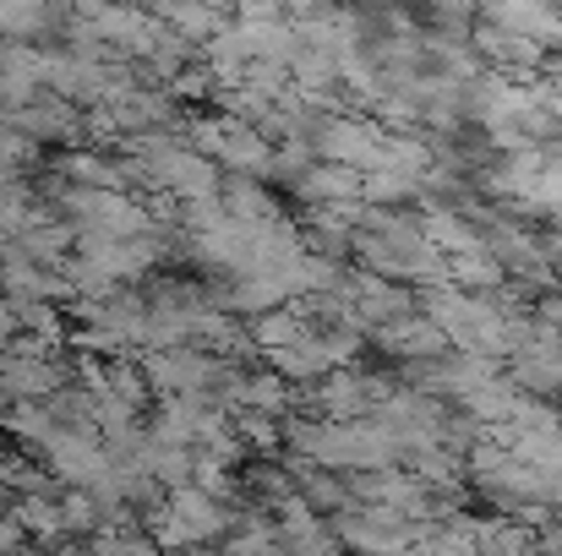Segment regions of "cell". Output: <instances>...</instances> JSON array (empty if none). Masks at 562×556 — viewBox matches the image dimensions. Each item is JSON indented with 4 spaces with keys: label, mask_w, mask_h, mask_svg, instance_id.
<instances>
[{
    "label": "cell",
    "mask_w": 562,
    "mask_h": 556,
    "mask_svg": "<svg viewBox=\"0 0 562 556\" xmlns=\"http://www.w3.org/2000/svg\"><path fill=\"white\" fill-rule=\"evenodd\" d=\"M11 185H16V175H5V170H0V196H5Z\"/></svg>",
    "instance_id": "cell-22"
},
{
    "label": "cell",
    "mask_w": 562,
    "mask_h": 556,
    "mask_svg": "<svg viewBox=\"0 0 562 556\" xmlns=\"http://www.w3.org/2000/svg\"><path fill=\"white\" fill-rule=\"evenodd\" d=\"M536 322L552 328V333L562 339V295H541V300H536Z\"/></svg>",
    "instance_id": "cell-20"
},
{
    "label": "cell",
    "mask_w": 562,
    "mask_h": 556,
    "mask_svg": "<svg viewBox=\"0 0 562 556\" xmlns=\"http://www.w3.org/2000/svg\"><path fill=\"white\" fill-rule=\"evenodd\" d=\"M420 235L437 257H459V251H475L481 246V229L464 218V213H420Z\"/></svg>",
    "instance_id": "cell-11"
},
{
    "label": "cell",
    "mask_w": 562,
    "mask_h": 556,
    "mask_svg": "<svg viewBox=\"0 0 562 556\" xmlns=\"http://www.w3.org/2000/svg\"><path fill=\"white\" fill-rule=\"evenodd\" d=\"M0 436H11V442H22V447L44 453V442L55 436V420H49V409H44V404H11V409L0 415Z\"/></svg>",
    "instance_id": "cell-16"
},
{
    "label": "cell",
    "mask_w": 562,
    "mask_h": 556,
    "mask_svg": "<svg viewBox=\"0 0 562 556\" xmlns=\"http://www.w3.org/2000/svg\"><path fill=\"white\" fill-rule=\"evenodd\" d=\"M328 530L339 535L345 556H393L409 546V524L387 508H345L339 519H328Z\"/></svg>",
    "instance_id": "cell-2"
},
{
    "label": "cell",
    "mask_w": 562,
    "mask_h": 556,
    "mask_svg": "<svg viewBox=\"0 0 562 556\" xmlns=\"http://www.w3.org/2000/svg\"><path fill=\"white\" fill-rule=\"evenodd\" d=\"M475 556H536V535L514 519H475Z\"/></svg>",
    "instance_id": "cell-13"
},
{
    "label": "cell",
    "mask_w": 562,
    "mask_h": 556,
    "mask_svg": "<svg viewBox=\"0 0 562 556\" xmlns=\"http://www.w3.org/2000/svg\"><path fill=\"white\" fill-rule=\"evenodd\" d=\"M514 404H519V387H514L508 376H497V382H486V387L464 393L453 409H459L464 420H475L481 431H497V425H508V420H514Z\"/></svg>",
    "instance_id": "cell-9"
},
{
    "label": "cell",
    "mask_w": 562,
    "mask_h": 556,
    "mask_svg": "<svg viewBox=\"0 0 562 556\" xmlns=\"http://www.w3.org/2000/svg\"><path fill=\"white\" fill-rule=\"evenodd\" d=\"M382 126L376 121H361V115H323L306 137V148L317 154V164H339V170H356L367 175L382 154Z\"/></svg>",
    "instance_id": "cell-1"
},
{
    "label": "cell",
    "mask_w": 562,
    "mask_h": 556,
    "mask_svg": "<svg viewBox=\"0 0 562 556\" xmlns=\"http://www.w3.org/2000/svg\"><path fill=\"white\" fill-rule=\"evenodd\" d=\"M0 458H5V436H0Z\"/></svg>",
    "instance_id": "cell-23"
},
{
    "label": "cell",
    "mask_w": 562,
    "mask_h": 556,
    "mask_svg": "<svg viewBox=\"0 0 562 556\" xmlns=\"http://www.w3.org/2000/svg\"><path fill=\"white\" fill-rule=\"evenodd\" d=\"M66 27V11L38 5V0H0V44H33L44 49L49 33Z\"/></svg>",
    "instance_id": "cell-6"
},
{
    "label": "cell",
    "mask_w": 562,
    "mask_h": 556,
    "mask_svg": "<svg viewBox=\"0 0 562 556\" xmlns=\"http://www.w3.org/2000/svg\"><path fill=\"white\" fill-rule=\"evenodd\" d=\"M16 251L27 257V262H38L44 273H55L71 251H77V229L66 224V218H49V224H33L22 240H16Z\"/></svg>",
    "instance_id": "cell-10"
},
{
    "label": "cell",
    "mask_w": 562,
    "mask_h": 556,
    "mask_svg": "<svg viewBox=\"0 0 562 556\" xmlns=\"http://www.w3.org/2000/svg\"><path fill=\"white\" fill-rule=\"evenodd\" d=\"M262 366L273 371V376H284L290 387H317L323 376H328V350H323V339L306 328L295 344H284V350H273V355H262Z\"/></svg>",
    "instance_id": "cell-8"
},
{
    "label": "cell",
    "mask_w": 562,
    "mask_h": 556,
    "mask_svg": "<svg viewBox=\"0 0 562 556\" xmlns=\"http://www.w3.org/2000/svg\"><path fill=\"white\" fill-rule=\"evenodd\" d=\"M536 556H547V552H536Z\"/></svg>",
    "instance_id": "cell-24"
},
{
    "label": "cell",
    "mask_w": 562,
    "mask_h": 556,
    "mask_svg": "<svg viewBox=\"0 0 562 556\" xmlns=\"http://www.w3.org/2000/svg\"><path fill=\"white\" fill-rule=\"evenodd\" d=\"M5 513H11V524L27 535V546H55V541H66V535H60V502H49V497H16Z\"/></svg>",
    "instance_id": "cell-12"
},
{
    "label": "cell",
    "mask_w": 562,
    "mask_h": 556,
    "mask_svg": "<svg viewBox=\"0 0 562 556\" xmlns=\"http://www.w3.org/2000/svg\"><path fill=\"white\" fill-rule=\"evenodd\" d=\"M475 16H481V22H492V27H503V33H519V38L541 44L547 55H558V44H562V11H558V5H530V0H492V5H481Z\"/></svg>",
    "instance_id": "cell-5"
},
{
    "label": "cell",
    "mask_w": 562,
    "mask_h": 556,
    "mask_svg": "<svg viewBox=\"0 0 562 556\" xmlns=\"http://www.w3.org/2000/svg\"><path fill=\"white\" fill-rule=\"evenodd\" d=\"M448 284H453V290H464V295H492V290L503 284V268L475 246V251L448 257Z\"/></svg>",
    "instance_id": "cell-15"
},
{
    "label": "cell",
    "mask_w": 562,
    "mask_h": 556,
    "mask_svg": "<svg viewBox=\"0 0 562 556\" xmlns=\"http://www.w3.org/2000/svg\"><path fill=\"white\" fill-rule=\"evenodd\" d=\"M290 202H301V213L312 207H339V202H361V175L339 170V164H312L301 181L290 185Z\"/></svg>",
    "instance_id": "cell-7"
},
{
    "label": "cell",
    "mask_w": 562,
    "mask_h": 556,
    "mask_svg": "<svg viewBox=\"0 0 562 556\" xmlns=\"http://www.w3.org/2000/svg\"><path fill=\"white\" fill-rule=\"evenodd\" d=\"M301 333H306V322L295 317V306H273V311H262V317H251V322H246V339H251V350H257V355H273V350L295 344Z\"/></svg>",
    "instance_id": "cell-14"
},
{
    "label": "cell",
    "mask_w": 562,
    "mask_h": 556,
    "mask_svg": "<svg viewBox=\"0 0 562 556\" xmlns=\"http://www.w3.org/2000/svg\"><path fill=\"white\" fill-rule=\"evenodd\" d=\"M376 164H382V170H398V175H409V181H420V175L431 170V148H426L420 137H393V132H387V137H382Z\"/></svg>",
    "instance_id": "cell-18"
},
{
    "label": "cell",
    "mask_w": 562,
    "mask_h": 556,
    "mask_svg": "<svg viewBox=\"0 0 562 556\" xmlns=\"http://www.w3.org/2000/svg\"><path fill=\"white\" fill-rule=\"evenodd\" d=\"M229 425H235L246 458H284V431H279V420H268V415H235Z\"/></svg>",
    "instance_id": "cell-17"
},
{
    "label": "cell",
    "mask_w": 562,
    "mask_h": 556,
    "mask_svg": "<svg viewBox=\"0 0 562 556\" xmlns=\"http://www.w3.org/2000/svg\"><path fill=\"white\" fill-rule=\"evenodd\" d=\"M93 530H99L93 497H88V491H66V497H60V535H66V541H88Z\"/></svg>",
    "instance_id": "cell-19"
},
{
    "label": "cell",
    "mask_w": 562,
    "mask_h": 556,
    "mask_svg": "<svg viewBox=\"0 0 562 556\" xmlns=\"http://www.w3.org/2000/svg\"><path fill=\"white\" fill-rule=\"evenodd\" d=\"M22 546H27V535H22V530H16V524H11V513H5V508H0V556L22 552Z\"/></svg>",
    "instance_id": "cell-21"
},
{
    "label": "cell",
    "mask_w": 562,
    "mask_h": 556,
    "mask_svg": "<svg viewBox=\"0 0 562 556\" xmlns=\"http://www.w3.org/2000/svg\"><path fill=\"white\" fill-rule=\"evenodd\" d=\"M38 464H44V469H49V475H55L66 491H82V486H93V480L110 469L99 431H60V425H55V436L44 442Z\"/></svg>",
    "instance_id": "cell-3"
},
{
    "label": "cell",
    "mask_w": 562,
    "mask_h": 556,
    "mask_svg": "<svg viewBox=\"0 0 562 556\" xmlns=\"http://www.w3.org/2000/svg\"><path fill=\"white\" fill-rule=\"evenodd\" d=\"M5 126L22 132L33 148H44V143H66V154H71V148L82 143V110H71V104L55 99V93H38L27 110L5 115Z\"/></svg>",
    "instance_id": "cell-4"
}]
</instances>
